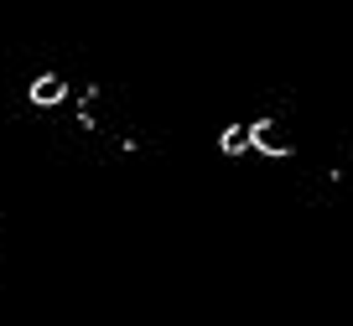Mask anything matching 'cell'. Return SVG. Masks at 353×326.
<instances>
[{"mask_svg":"<svg viewBox=\"0 0 353 326\" xmlns=\"http://www.w3.org/2000/svg\"><path fill=\"white\" fill-rule=\"evenodd\" d=\"M250 140H254V151H265V155H286V130H281L276 120L250 124Z\"/></svg>","mask_w":353,"mask_h":326,"instance_id":"obj_1","label":"cell"},{"mask_svg":"<svg viewBox=\"0 0 353 326\" xmlns=\"http://www.w3.org/2000/svg\"><path fill=\"white\" fill-rule=\"evenodd\" d=\"M68 98V83L57 73H42V78H32V104H42V109H52V104H63Z\"/></svg>","mask_w":353,"mask_h":326,"instance_id":"obj_2","label":"cell"},{"mask_svg":"<svg viewBox=\"0 0 353 326\" xmlns=\"http://www.w3.org/2000/svg\"><path fill=\"white\" fill-rule=\"evenodd\" d=\"M223 155H250L254 151V140H250V124H234V130H223Z\"/></svg>","mask_w":353,"mask_h":326,"instance_id":"obj_3","label":"cell"}]
</instances>
